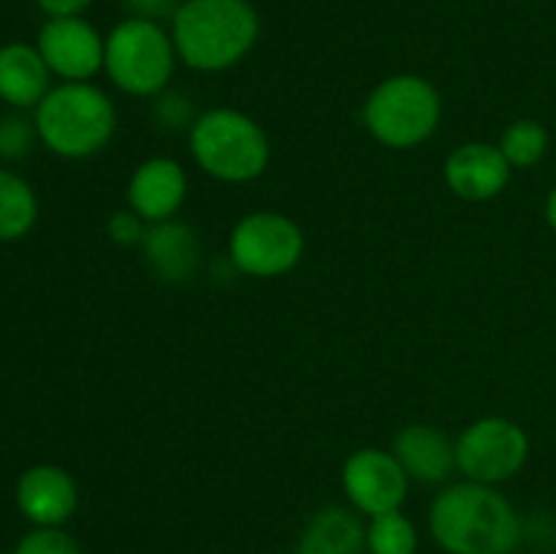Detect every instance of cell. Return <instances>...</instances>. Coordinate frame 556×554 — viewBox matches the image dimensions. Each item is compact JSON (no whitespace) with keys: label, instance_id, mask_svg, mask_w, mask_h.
Masks as SVG:
<instances>
[{"label":"cell","instance_id":"cell-11","mask_svg":"<svg viewBox=\"0 0 556 554\" xmlns=\"http://www.w3.org/2000/svg\"><path fill=\"white\" fill-rule=\"evenodd\" d=\"M188 172L168 155L144 158L125 185V201L144 223H163L177 217L188 201Z\"/></svg>","mask_w":556,"mask_h":554},{"label":"cell","instance_id":"cell-9","mask_svg":"<svg viewBox=\"0 0 556 554\" xmlns=\"http://www.w3.org/2000/svg\"><path fill=\"white\" fill-rule=\"evenodd\" d=\"M342 492L353 511L372 519L389 511H402L410 492V478L389 449L367 445L353 451L342 465Z\"/></svg>","mask_w":556,"mask_h":554},{"label":"cell","instance_id":"cell-28","mask_svg":"<svg viewBox=\"0 0 556 554\" xmlns=\"http://www.w3.org/2000/svg\"><path fill=\"white\" fill-rule=\"evenodd\" d=\"M510 554H514V552H510Z\"/></svg>","mask_w":556,"mask_h":554},{"label":"cell","instance_id":"cell-22","mask_svg":"<svg viewBox=\"0 0 556 554\" xmlns=\"http://www.w3.org/2000/svg\"><path fill=\"white\" fill-rule=\"evenodd\" d=\"M38 141L36 123L22 114H9L0 119V158L5 161H20L33 152Z\"/></svg>","mask_w":556,"mask_h":554},{"label":"cell","instance_id":"cell-20","mask_svg":"<svg viewBox=\"0 0 556 554\" xmlns=\"http://www.w3.org/2000/svg\"><path fill=\"white\" fill-rule=\"evenodd\" d=\"M418 530L402 511L372 516L367 525L369 554H416Z\"/></svg>","mask_w":556,"mask_h":554},{"label":"cell","instance_id":"cell-2","mask_svg":"<svg viewBox=\"0 0 556 554\" xmlns=\"http://www.w3.org/2000/svg\"><path fill=\"white\" fill-rule=\"evenodd\" d=\"M261 36V14L250 0H182L172 16V41L185 68L223 74L242 63Z\"/></svg>","mask_w":556,"mask_h":554},{"label":"cell","instance_id":"cell-10","mask_svg":"<svg viewBox=\"0 0 556 554\" xmlns=\"http://www.w3.org/2000/svg\"><path fill=\"white\" fill-rule=\"evenodd\" d=\"M36 47L52 76L63 81H92L103 71L106 36L85 16H52L41 25Z\"/></svg>","mask_w":556,"mask_h":554},{"label":"cell","instance_id":"cell-6","mask_svg":"<svg viewBox=\"0 0 556 554\" xmlns=\"http://www.w3.org/2000/svg\"><path fill=\"white\" fill-rule=\"evenodd\" d=\"M177 63L172 30L161 22L125 16L106 33L103 71L125 96L157 98L172 87Z\"/></svg>","mask_w":556,"mask_h":554},{"label":"cell","instance_id":"cell-5","mask_svg":"<svg viewBox=\"0 0 556 554\" xmlns=\"http://www.w3.org/2000/svg\"><path fill=\"white\" fill-rule=\"evenodd\" d=\"M443 119L438 87L418 74H394L378 81L362 109V123L378 144L389 150H416L427 144Z\"/></svg>","mask_w":556,"mask_h":554},{"label":"cell","instance_id":"cell-7","mask_svg":"<svg viewBox=\"0 0 556 554\" xmlns=\"http://www.w3.org/2000/svg\"><path fill=\"white\" fill-rule=\"evenodd\" d=\"M307 250L302 226L286 212L255 210L233 223L226 253L233 269L258 280H271L296 269Z\"/></svg>","mask_w":556,"mask_h":554},{"label":"cell","instance_id":"cell-1","mask_svg":"<svg viewBox=\"0 0 556 554\" xmlns=\"http://www.w3.org/2000/svg\"><path fill=\"white\" fill-rule=\"evenodd\" d=\"M429 532L448 554H510L521 541V519L497 487L462 478L432 500Z\"/></svg>","mask_w":556,"mask_h":554},{"label":"cell","instance_id":"cell-21","mask_svg":"<svg viewBox=\"0 0 556 554\" xmlns=\"http://www.w3.org/2000/svg\"><path fill=\"white\" fill-rule=\"evenodd\" d=\"M152 117H155L157 128L161 130H190L193 123L199 119V112H195V101L182 90H163L161 96L155 98V106H152Z\"/></svg>","mask_w":556,"mask_h":554},{"label":"cell","instance_id":"cell-8","mask_svg":"<svg viewBox=\"0 0 556 554\" xmlns=\"http://www.w3.org/2000/svg\"><path fill=\"white\" fill-rule=\"evenodd\" d=\"M527 459H530V435L514 418H476L456 438V473H462L467 481L500 487L519 476Z\"/></svg>","mask_w":556,"mask_h":554},{"label":"cell","instance_id":"cell-23","mask_svg":"<svg viewBox=\"0 0 556 554\" xmlns=\"http://www.w3.org/2000/svg\"><path fill=\"white\" fill-rule=\"evenodd\" d=\"M14 554H81V549L63 527H36L20 538Z\"/></svg>","mask_w":556,"mask_h":554},{"label":"cell","instance_id":"cell-14","mask_svg":"<svg viewBox=\"0 0 556 554\" xmlns=\"http://www.w3.org/2000/svg\"><path fill=\"white\" fill-rule=\"evenodd\" d=\"M391 454L407 478L424 487L445 483L456 473V440L434 424L416 421L396 432Z\"/></svg>","mask_w":556,"mask_h":554},{"label":"cell","instance_id":"cell-12","mask_svg":"<svg viewBox=\"0 0 556 554\" xmlns=\"http://www.w3.org/2000/svg\"><path fill=\"white\" fill-rule=\"evenodd\" d=\"M16 508L36 527H63L79 508V487L65 467L30 465L16 481Z\"/></svg>","mask_w":556,"mask_h":554},{"label":"cell","instance_id":"cell-25","mask_svg":"<svg viewBox=\"0 0 556 554\" xmlns=\"http://www.w3.org/2000/svg\"><path fill=\"white\" fill-rule=\"evenodd\" d=\"M130 5V16H141V20H172L177 14L182 0H125Z\"/></svg>","mask_w":556,"mask_h":554},{"label":"cell","instance_id":"cell-19","mask_svg":"<svg viewBox=\"0 0 556 554\" xmlns=\"http://www.w3.org/2000/svg\"><path fill=\"white\" fill-rule=\"evenodd\" d=\"M497 147L503 150L510 168H532L546 158L548 152V130L541 119L519 117L503 130Z\"/></svg>","mask_w":556,"mask_h":554},{"label":"cell","instance_id":"cell-4","mask_svg":"<svg viewBox=\"0 0 556 554\" xmlns=\"http://www.w3.org/2000/svg\"><path fill=\"white\" fill-rule=\"evenodd\" d=\"M190 158L206 177L226 185H248L264 177L271 144L264 125L248 112L215 106L199 114L188 130Z\"/></svg>","mask_w":556,"mask_h":554},{"label":"cell","instance_id":"cell-16","mask_svg":"<svg viewBox=\"0 0 556 554\" xmlns=\"http://www.w3.org/2000/svg\"><path fill=\"white\" fill-rule=\"evenodd\" d=\"M52 90V71L36 43L9 41L0 47V101L11 109H36Z\"/></svg>","mask_w":556,"mask_h":554},{"label":"cell","instance_id":"cell-17","mask_svg":"<svg viewBox=\"0 0 556 554\" xmlns=\"http://www.w3.org/2000/svg\"><path fill=\"white\" fill-rule=\"evenodd\" d=\"M296 554H369L362 514L340 505L320 508L302 530Z\"/></svg>","mask_w":556,"mask_h":554},{"label":"cell","instance_id":"cell-24","mask_svg":"<svg viewBox=\"0 0 556 554\" xmlns=\"http://www.w3.org/2000/svg\"><path fill=\"white\" fill-rule=\"evenodd\" d=\"M150 223L141 221L134 210H117L106 221V237L119 248H139Z\"/></svg>","mask_w":556,"mask_h":554},{"label":"cell","instance_id":"cell-3","mask_svg":"<svg viewBox=\"0 0 556 554\" xmlns=\"http://www.w3.org/2000/svg\"><path fill=\"white\" fill-rule=\"evenodd\" d=\"M38 141L65 161H87L112 144L117 109L92 81H60L33 109Z\"/></svg>","mask_w":556,"mask_h":554},{"label":"cell","instance_id":"cell-13","mask_svg":"<svg viewBox=\"0 0 556 554\" xmlns=\"http://www.w3.org/2000/svg\"><path fill=\"white\" fill-rule=\"evenodd\" d=\"M510 163L492 141H465L448 152L443 163V179L454 196L465 201H492L508 188Z\"/></svg>","mask_w":556,"mask_h":554},{"label":"cell","instance_id":"cell-18","mask_svg":"<svg viewBox=\"0 0 556 554\" xmlns=\"http://www.w3.org/2000/svg\"><path fill=\"white\" fill-rule=\"evenodd\" d=\"M38 221V196L16 172L0 168V242L27 237Z\"/></svg>","mask_w":556,"mask_h":554},{"label":"cell","instance_id":"cell-15","mask_svg":"<svg viewBox=\"0 0 556 554\" xmlns=\"http://www.w3.org/2000/svg\"><path fill=\"white\" fill-rule=\"evenodd\" d=\"M139 248L147 269L161 282H168V286H182L190 277H195L201 266V255H204L195 228L177 221V217L147 226Z\"/></svg>","mask_w":556,"mask_h":554},{"label":"cell","instance_id":"cell-27","mask_svg":"<svg viewBox=\"0 0 556 554\" xmlns=\"http://www.w3.org/2000/svg\"><path fill=\"white\" fill-rule=\"evenodd\" d=\"M546 223L556 231V185H554V190L548 193V199H546Z\"/></svg>","mask_w":556,"mask_h":554},{"label":"cell","instance_id":"cell-26","mask_svg":"<svg viewBox=\"0 0 556 554\" xmlns=\"http://www.w3.org/2000/svg\"><path fill=\"white\" fill-rule=\"evenodd\" d=\"M36 5L52 20V16H81L92 0H36Z\"/></svg>","mask_w":556,"mask_h":554}]
</instances>
